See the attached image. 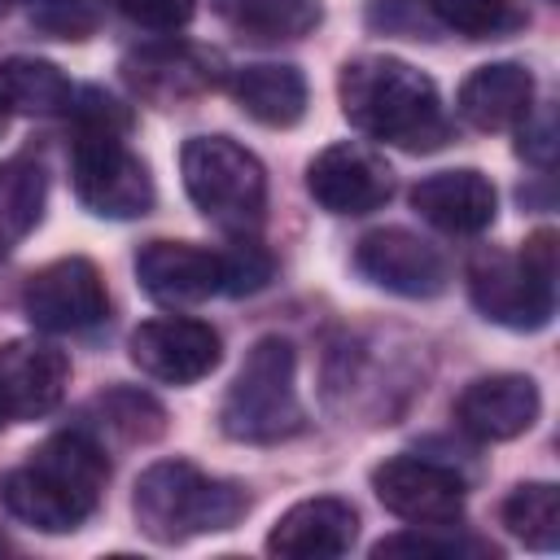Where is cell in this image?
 Instances as JSON below:
<instances>
[{
  "label": "cell",
  "mask_w": 560,
  "mask_h": 560,
  "mask_svg": "<svg viewBox=\"0 0 560 560\" xmlns=\"http://www.w3.org/2000/svg\"><path fill=\"white\" fill-rule=\"evenodd\" d=\"M337 96L350 127H359L372 140L398 144L407 153L442 149L451 136L438 83L402 57L368 52L346 61L337 74Z\"/></svg>",
  "instance_id": "6da1fadb"
},
{
  "label": "cell",
  "mask_w": 560,
  "mask_h": 560,
  "mask_svg": "<svg viewBox=\"0 0 560 560\" xmlns=\"http://www.w3.org/2000/svg\"><path fill=\"white\" fill-rule=\"evenodd\" d=\"M105 477L109 464L101 442L83 429H70L52 433L31 451L26 464L9 468L0 477V499L18 521L35 525L39 534H70L96 512Z\"/></svg>",
  "instance_id": "7a4b0ae2"
},
{
  "label": "cell",
  "mask_w": 560,
  "mask_h": 560,
  "mask_svg": "<svg viewBox=\"0 0 560 560\" xmlns=\"http://www.w3.org/2000/svg\"><path fill=\"white\" fill-rule=\"evenodd\" d=\"M131 512L144 538L175 547L197 534L232 529L249 512V490L228 477H210L188 459H158L140 472Z\"/></svg>",
  "instance_id": "3957f363"
},
{
  "label": "cell",
  "mask_w": 560,
  "mask_h": 560,
  "mask_svg": "<svg viewBox=\"0 0 560 560\" xmlns=\"http://www.w3.org/2000/svg\"><path fill=\"white\" fill-rule=\"evenodd\" d=\"M219 424L228 438L254 446H271L302 433L306 411L298 398V354L284 337H258L249 346L241 372L223 394Z\"/></svg>",
  "instance_id": "277c9868"
},
{
  "label": "cell",
  "mask_w": 560,
  "mask_h": 560,
  "mask_svg": "<svg viewBox=\"0 0 560 560\" xmlns=\"http://www.w3.org/2000/svg\"><path fill=\"white\" fill-rule=\"evenodd\" d=\"M472 306L516 332H534L551 324L556 311V232L538 228L521 254L486 249L468 262Z\"/></svg>",
  "instance_id": "5b68a950"
},
{
  "label": "cell",
  "mask_w": 560,
  "mask_h": 560,
  "mask_svg": "<svg viewBox=\"0 0 560 560\" xmlns=\"http://www.w3.org/2000/svg\"><path fill=\"white\" fill-rule=\"evenodd\" d=\"M188 201L223 232L254 236L267 210V171L232 136H192L179 153Z\"/></svg>",
  "instance_id": "8992f818"
},
{
  "label": "cell",
  "mask_w": 560,
  "mask_h": 560,
  "mask_svg": "<svg viewBox=\"0 0 560 560\" xmlns=\"http://www.w3.org/2000/svg\"><path fill=\"white\" fill-rule=\"evenodd\" d=\"M74 197L101 219H140L153 210L149 166L122 144L114 127H79L70 149Z\"/></svg>",
  "instance_id": "52a82bcc"
},
{
  "label": "cell",
  "mask_w": 560,
  "mask_h": 560,
  "mask_svg": "<svg viewBox=\"0 0 560 560\" xmlns=\"http://www.w3.org/2000/svg\"><path fill=\"white\" fill-rule=\"evenodd\" d=\"M372 490L385 512L411 525L451 529L464 516V481L455 468L433 464L424 455H394L372 468Z\"/></svg>",
  "instance_id": "ba28073f"
},
{
  "label": "cell",
  "mask_w": 560,
  "mask_h": 560,
  "mask_svg": "<svg viewBox=\"0 0 560 560\" xmlns=\"http://www.w3.org/2000/svg\"><path fill=\"white\" fill-rule=\"evenodd\" d=\"M109 311L105 280L96 262L70 254L39 267L22 289V315L39 332H83Z\"/></svg>",
  "instance_id": "9c48e42d"
},
{
  "label": "cell",
  "mask_w": 560,
  "mask_h": 560,
  "mask_svg": "<svg viewBox=\"0 0 560 560\" xmlns=\"http://www.w3.org/2000/svg\"><path fill=\"white\" fill-rule=\"evenodd\" d=\"M306 192L328 214H368V210L389 201L394 171L376 149H368L359 140H337L311 158Z\"/></svg>",
  "instance_id": "30bf717a"
},
{
  "label": "cell",
  "mask_w": 560,
  "mask_h": 560,
  "mask_svg": "<svg viewBox=\"0 0 560 560\" xmlns=\"http://www.w3.org/2000/svg\"><path fill=\"white\" fill-rule=\"evenodd\" d=\"M131 363L166 385H192L201 376H210L223 359V341L210 324L188 319V315H166V319H144L131 341Z\"/></svg>",
  "instance_id": "8fae6325"
},
{
  "label": "cell",
  "mask_w": 560,
  "mask_h": 560,
  "mask_svg": "<svg viewBox=\"0 0 560 560\" xmlns=\"http://www.w3.org/2000/svg\"><path fill=\"white\" fill-rule=\"evenodd\" d=\"M354 267L363 280H372L376 289L398 293V298H438L451 280L442 254L407 228L368 232L354 245Z\"/></svg>",
  "instance_id": "7c38bea8"
},
{
  "label": "cell",
  "mask_w": 560,
  "mask_h": 560,
  "mask_svg": "<svg viewBox=\"0 0 560 560\" xmlns=\"http://www.w3.org/2000/svg\"><path fill=\"white\" fill-rule=\"evenodd\" d=\"M70 385V359L35 337H13L0 346V420L48 416Z\"/></svg>",
  "instance_id": "4fadbf2b"
},
{
  "label": "cell",
  "mask_w": 560,
  "mask_h": 560,
  "mask_svg": "<svg viewBox=\"0 0 560 560\" xmlns=\"http://www.w3.org/2000/svg\"><path fill=\"white\" fill-rule=\"evenodd\" d=\"M136 280L153 302L197 306L223 293V249L192 241H149L136 254Z\"/></svg>",
  "instance_id": "5bb4252c"
},
{
  "label": "cell",
  "mask_w": 560,
  "mask_h": 560,
  "mask_svg": "<svg viewBox=\"0 0 560 560\" xmlns=\"http://www.w3.org/2000/svg\"><path fill=\"white\" fill-rule=\"evenodd\" d=\"M542 411L538 385L534 376L521 372H494V376H477L459 398H455V424L481 442H508L521 438L525 429H534Z\"/></svg>",
  "instance_id": "9a60e30c"
},
{
  "label": "cell",
  "mask_w": 560,
  "mask_h": 560,
  "mask_svg": "<svg viewBox=\"0 0 560 560\" xmlns=\"http://www.w3.org/2000/svg\"><path fill=\"white\" fill-rule=\"evenodd\" d=\"M411 210L451 236H477L494 223L499 192H494L490 175H481L472 166L433 171L411 188Z\"/></svg>",
  "instance_id": "2e32d148"
},
{
  "label": "cell",
  "mask_w": 560,
  "mask_h": 560,
  "mask_svg": "<svg viewBox=\"0 0 560 560\" xmlns=\"http://www.w3.org/2000/svg\"><path fill=\"white\" fill-rule=\"evenodd\" d=\"M359 534V512L337 494H315L293 503L267 534V551L284 560H328L346 556Z\"/></svg>",
  "instance_id": "e0dca14e"
},
{
  "label": "cell",
  "mask_w": 560,
  "mask_h": 560,
  "mask_svg": "<svg viewBox=\"0 0 560 560\" xmlns=\"http://www.w3.org/2000/svg\"><path fill=\"white\" fill-rule=\"evenodd\" d=\"M459 118L477 131H508L529 118L534 109V74L521 61H490L477 66L459 83Z\"/></svg>",
  "instance_id": "ac0fdd59"
},
{
  "label": "cell",
  "mask_w": 560,
  "mask_h": 560,
  "mask_svg": "<svg viewBox=\"0 0 560 560\" xmlns=\"http://www.w3.org/2000/svg\"><path fill=\"white\" fill-rule=\"evenodd\" d=\"M122 74L127 83L166 105V101H184V96H197L206 88H214V57L201 52V48H184V44H166V48H140L122 61Z\"/></svg>",
  "instance_id": "d6986e66"
},
{
  "label": "cell",
  "mask_w": 560,
  "mask_h": 560,
  "mask_svg": "<svg viewBox=\"0 0 560 560\" xmlns=\"http://www.w3.org/2000/svg\"><path fill=\"white\" fill-rule=\"evenodd\" d=\"M236 105L262 127H293L306 114V79L284 61H254L232 74Z\"/></svg>",
  "instance_id": "ffe728a7"
},
{
  "label": "cell",
  "mask_w": 560,
  "mask_h": 560,
  "mask_svg": "<svg viewBox=\"0 0 560 560\" xmlns=\"http://www.w3.org/2000/svg\"><path fill=\"white\" fill-rule=\"evenodd\" d=\"M70 79L44 57H4L0 61V109L4 114H61L70 109Z\"/></svg>",
  "instance_id": "44dd1931"
},
{
  "label": "cell",
  "mask_w": 560,
  "mask_h": 560,
  "mask_svg": "<svg viewBox=\"0 0 560 560\" xmlns=\"http://www.w3.org/2000/svg\"><path fill=\"white\" fill-rule=\"evenodd\" d=\"M48 197V175L31 158L0 162V258L13 254L39 223Z\"/></svg>",
  "instance_id": "7402d4cb"
},
{
  "label": "cell",
  "mask_w": 560,
  "mask_h": 560,
  "mask_svg": "<svg viewBox=\"0 0 560 560\" xmlns=\"http://www.w3.org/2000/svg\"><path fill=\"white\" fill-rule=\"evenodd\" d=\"M223 18L249 39H298L319 26V0H219Z\"/></svg>",
  "instance_id": "603a6c76"
},
{
  "label": "cell",
  "mask_w": 560,
  "mask_h": 560,
  "mask_svg": "<svg viewBox=\"0 0 560 560\" xmlns=\"http://www.w3.org/2000/svg\"><path fill=\"white\" fill-rule=\"evenodd\" d=\"M503 525L534 551L560 547V490L551 481H525L503 499Z\"/></svg>",
  "instance_id": "cb8c5ba5"
},
{
  "label": "cell",
  "mask_w": 560,
  "mask_h": 560,
  "mask_svg": "<svg viewBox=\"0 0 560 560\" xmlns=\"http://www.w3.org/2000/svg\"><path fill=\"white\" fill-rule=\"evenodd\" d=\"M101 429L118 433L122 442H153L166 433V411L158 407V398L140 394V389H105L92 398V407Z\"/></svg>",
  "instance_id": "d4e9b609"
},
{
  "label": "cell",
  "mask_w": 560,
  "mask_h": 560,
  "mask_svg": "<svg viewBox=\"0 0 560 560\" xmlns=\"http://www.w3.org/2000/svg\"><path fill=\"white\" fill-rule=\"evenodd\" d=\"M429 9L438 13V22L468 39H494L521 22L512 0H429Z\"/></svg>",
  "instance_id": "484cf974"
},
{
  "label": "cell",
  "mask_w": 560,
  "mask_h": 560,
  "mask_svg": "<svg viewBox=\"0 0 560 560\" xmlns=\"http://www.w3.org/2000/svg\"><path fill=\"white\" fill-rule=\"evenodd\" d=\"M372 556H442V560H455V556H494L490 542L481 538H438L429 534V525L420 529H407V534H389L372 547Z\"/></svg>",
  "instance_id": "4316f807"
},
{
  "label": "cell",
  "mask_w": 560,
  "mask_h": 560,
  "mask_svg": "<svg viewBox=\"0 0 560 560\" xmlns=\"http://www.w3.org/2000/svg\"><path fill=\"white\" fill-rule=\"evenodd\" d=\"M31 22L57 39H88L101 26V0H39Z\"/></svg>",
  "instance_id": "83f0119b"
},
{
  "label": "cell",
  "mask_w": 560,
  "mask_h": 560,
  "mask_svg": "<svg viewBox=\"0 0 560 560\" xmlns=\"http://www.w3.org/2000/svg\"><path fill=\"white\" fill-rule=\"evenodd\" d=\"M271 280V254L254 236H236L232 249H223V293H258Z\"/></svg>",
  "instance_id": "f1b7e54d"
},
{
  "label": "cell",
  "mask_w": 560,
  "mask_h": 560,
  "mask_svg": "<svg viewBox=\"0 0 560 560\" xmlns=\"http://www.w3.org/2000/svg\"><path fill=\"white\" fill-rule=\"evenodd\" d=\"M118 13L144 31H179L192 22L197 0H114Z\"/></svg>",
  "instance_id": "f546056e"
},
{
  "label": "cell",
  "mask_w": 560,
  "mask_h": 560,
  "mask_svg": "<svg viewBox=\"0 0 560 560\" xmlns=\"http://www.w3.org/2000/svg\"><path fill=\"white\" fill-rule=\"evenodd\" d=\"M4 122H9V114H4V109H0V136H4Z\"/></svg>",
  "instance_id": "4dcf8cb0"
},
{
  "label": "cell",
  "mask_w": 560,
  "mask_h": 560,
  "mask_svg": "<svg viewBox=\"0 0 560 560\" xmlns=\"http://www.w3.org/2000/svg\"><path fill=\"white\" fill-rule=\"evenodd\" d=\"M4 547H9V542H4V538H0V551H4Z\"/></svg>",
  "instance_id": "1f68e13d"
}]
</instances>
